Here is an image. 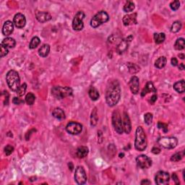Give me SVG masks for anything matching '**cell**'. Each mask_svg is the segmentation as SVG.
Listing matches in <instances>:
<instances>
[{"mask_svg": "<svg viewBox=\"0 0 185 185\" xmlns=\"http://www.w3.org/2000/svg\"><path fill=\"white\" fill-rule=\"evenodd\" d=\"M40 42H41V41H40V39L39 37H37V36L33 37V39H31V43H30L29 48L31 49H35V48H36L40 44Z\"/></svg>", "mask_w": 185, "mask_h": 185, "instance_id": "obj_34", "label": "cell"}, {"mask_svg": "<svg viewBox=\"0 0 185 185\" xmlns=\"http://www.w3.org/2000/svg\"><path fill=\"white\" fill-rule=\"evenodd\" d=\"M123 130L126 134H130L131 130H132V126H131V122L130 119L127 113L124 112V115H123Z\"/></svg>", "mask_w": 185, "mask_h": 185, "instance_id": "obj_17", "label": "cell"}, {"mask_svg": "<svg viewBox=\"0 0 185 185\" xmlns=\"http://www.w3.org/2000/svg\"><path fill=\"white\" fill-rule=\"evenodd\" d=\"M170 176L168 173L164 171H160L157 173L155 177V181L158 185H166L169 183Z\"/></svg>", "mask_w": 185, "mask_h": 185, "instance_id": "obj_10", "label": "cell"}, {"mask_svg": "<svg viewBox=\"0 0 185 185\" xmlns=\"http://www.w3.org/2000/svg\"><path fill=\"white\" fill-rule=\"evenodd\" d=\"M161 152V149L157 148V147H154V148H153L152 149V153L154 154H160Z\"/></svg>", "mask_w": 185, "mask_h": 185, "instance_id": "obj_45", "label": "cell"}, {"mask_svg": "<svg viewBox=\"0 0 185 185\" xmlns=\"http://www.w3.org/2000/svg\"><path fill=\"white\" fill-rule=\"evenodd\" d=\"M88 154V148L86 146H80L76 150L75 155L78 158H83Z\"/></svg>", "mask_w": 185, "mask_h": 185, "instance_id": "obj_21", "label": "cell"}, {"mask_svg": "<svg viewBox=\"0 0 185 185\" xmlns=\"http://www.w3.org/2000/svg\"><path fill=\"white\" fill-rule=\"evenodd\" d=\"M136 162L140 168H148L152 165L151 159L146 155H140L137 157Z\"/></svg>", "mask_w": 185, "mask_h": 185, "instance_id": "obj_12", "label": "cell"}, {"mask_svg": "<svg viewBox=\"0 0 185 185\" xmlns=\"http://www.w3.org/2000/svg\"><path fill=\"white\" fill-rule=\"evenodd\" d=\"M13 23L17 28H23L26 25V19L25 15L21 13L16 14L13 18Z\"/></svg>", "mask_w": 185, "mask_h": 185, "instance_id": "obj_13", "label": "cell"}, {"mask_svg": "<svg viewBox=\"0 0 185 185\" xmlns=\"http://www.w3.org/2000/svg\"><path fill=\"white\" fill-rule=\"evenodd\" d=\"M14 150V148L12 146H9V145H8L5 148V154H6V156H10V155L13 154Z\"/></svg>", "mask_w": 185, "mask_h": 185, "instance_id": "obj_41", "label": "cell"}, {"mask_svg": "<svg viewBox=\"0 0 185 185\" xmlns=\"http://www.w3.org/2000/svg\"><path fill=\"white\" fill-rule=\"evenodd\" d=\"M6 81L9 88L14 92H16L20 86V79L17 72L11 69L6 75Z\"/></svg>", "mask_w": 185, "mask_h": 185, "instance_id": "obj_3", "label": "cell"}, {"mask_svg": "<svg viewBox=\"0 0 185 185\" xmlns=\"http://www.w3.org/2000/svg\"><path fill=\"white\" fill-rule=\"evenodd\" d=\"M9 53V51H8V49L7 47H5L3 44L0 45V54H1V57H5L6 55L8 54Z\"/></svg>", "mask_w": 185, "mask_h": 185, "instance_id": "obj_39", "label": "cell"}, {"mask_svg": "<svg viewBox=\"0 0 185 185\" xmlns=\"http://www.w3.org/2000/svg\"><path fill=\"white\" fill-rule=\"evenodd\" d=\"M2 44H3L5 47H7V49L9 48V49H12V48H14L16 45V41L15 40L13 39V38H9L7 37L2 42Z\"/></svg>", "mask_w": 185, "mask_h": 185, "instance_id": "obj_24", "label": "cell"}, {"mask_svg": "<svg viewBox=\"0 0 185 185\" xmlns=\"http://www.w3.org/2000/svg\"><path fill=\"white\" fill-rule=\"evenodd\" d=\"M157 98H158V96H157V95L154 94V95H152V97H151V98H150V102L151 103H152V104H154V103L156 101Z\"/></svg>", "mask_w": 185, "mask_h": 185, "instance_id": "obj_47", "label": "cell"}, {"mask_svg": "<svg viewBox=\"0 0 185 185\" xmlns=\"http://www.w3.org/2000/svg\"><path fill=\"white\" fill-rule=\"evenodd\" d=\"M179 57L180 59H184V54H179Z\"/></svg>", "mask_w": 185, "mask_h": 185, "instance_id": "obj_50", "label": "cell"}, {"mask_svg": "<svg viewBox=\"0 0 185 185\" xmlns=\"http://www.w3.org/2000/svg\"><path fill=\"white\" fill-rule=\"evenodd\" d=\"M121 98V87L117 80L109 83L106 91V101L109 106L113 107L119 103Z\"/></svg>", "mask_w": 185, "mask_h": 185, "instance_id": "obj_1", "label": "cell"}, {"mask_svg": "<svg viewBox=\"0 0 185 185\" xmlns=\"http://www.w3.org/2000/svg\"><path fill=\"white\" fill-rule=\"evenodd\" d=\"M182 28V23L179 21H175L172 24V28H171V31L172 33H177Z\"/></svg>", "mask_w": 185, "mask_h": 185, "instance_id": "obj_35", "label": "cell"}, {"mask_svg": "<svg viewBox=\"0 0 185 185\" xmlns=\"http://www.w3.org/2000/svg\"><path fill=\"white\" fill-rule=\"evenodd\" d=\"M158 127L159 129H163V130H164L165 132H166L167 131H168V127H167L166 124H164V123L159 122L158 124Z\"/></svg>", "mask_w": 185, "mask_h": 185, "instance_id": "obj_42", "label": "cell"}, {"mask_svg": "<svg viewBox=\"0 0 185 185\" xmlns=\"http://www.w3.org/2000/svg\"><path fill=\"white\" fill-rule=\"evenodd\" d=\"M109 16L108 13L105 11H100L97 14H95L93 17V18L91 19V27L96 28L100 26L101 25H102L103 23H105L107 21H109Z\"/></svg>", "mask_w": 185, "mask_h": 185, "instance_id": "obj_5", "label": "cell"}, {"mask_svg": "<svg viewBox=\"0 0 185 185\" xmlns=\"http://www.w3.org/2000/svg\"><path fill=\"white\" fill-rule=\"evenodd\" d=\"M52 116L54 118L59 119V120H64L65 119V114L64 111L60 108H56L52 111Z\"/></svg>", "mask_w": 185, "mask_h": 185, "instance_id": "obj_22", "label": "cell"}, {"mask_svg": "<svg viewBox=\"0 0 185 185\" xmlns=\"http://www.w3.org/2000/svg\"><path fill=\"white\" fill-rule=\"evenodd\" d=\"M67 132L73 135H77L81 133L83 130L82 124L78 122H71L67 124L66 127Z\"/></svg>", "mask_w": 185, "mask_h": 185, "instance_id": "obj_11", "label": "cell"}, {"mask_svg": "<svg viewBox=\"0 0 185 185\" xmlns=\"http://www.w3.org/2000/svg\"><path fill=\"white\" fill-rule=\"evenodd\" d=\"M14 31V23L10 20L6 21L2 27V34L5 36L11 35Z\"/></svg>", "mask_w": 185, "mask_h": 185, "instance_id": "obj_19", "label": "cell"}, {"mask_svg": "<svg viewBox=\"0 0 185 185\" xmlns=\"http://www.w3.org/2000/svg\"><path fill=\"white\" fill-rule=\"evenodd\" d=\"M85 18V13L83 11H79L73 18L72 28L76 31H82L84 28L83 19Z\"/></svg>", "mask_w": 185, "mask_h": 185, "instance_id": "obj_8", "label": "cell"}, {"mask_svg": "<svg viewBox=\"0 0 185 185\" xmlns=\"http://www.w3.org/2000/svg\"><path fill=\"white\" fill-rule=\"evenodd\" d=\"M135 7V3L133 2L127 1V2L125 3L123 9H124V11L125 12V13H130V12H132L133 10H134Z\"/></svg>", "mask_w": 185, "mask_h": 185, "instance_id": "obj_31", "label": "cell"}, {"mask_svg": "<svg viewBox=\"0 0 185 185\" xmlns=\"http://www.w3.org/2000/svg\"><path fill=\"white\" fill-rule=\"evenodd\" d=\"M75 181L78 184H84L87 182V175L83 166H77L75 169Z\"/></svg>", "mask_w": 185, "mask_h": 185, "instance_id": "obj_9", "label": "cell"}, {"mask_svg": "<svg viewBox=\"0 0 185 185\" xmlns=\"http://www.w3.org/2000/svg\"><path fill=\"white\" fill-rule=\"evenodd\" d=\"M150 181H149L148 179H144L143 181H142V182H141V183L140 184H142V185H146V184H150Z\"/></svg>", "mask_w": 185, "mask_h": 185, "instance_id": "obj_48", "label": "cell"}, {"mask_svg": "<svg viewBox=\"0 0 185 185\" xmlns=\"http://www.w3.org/2000/svg\"><path fill=\"white\" fill-rule=\"evenodd\" d=\"M72 89L69 87L54 86L51 89V94L57 99H63L72 95Z\"/></svg>", "mask_w": 185, "mask_h": 185, "instance_id": "obj_4", "label": "cell"}, {"mask_svg": "<svg viewBox=\"0 0 185 185\" xmlns=\"http://www.w3.org/2000/svg\"><path fill=\"white\" fill-rule=\"evenodd\" d=\"M172 65L174 67H176L178 65V60L176 57H173V58L172 59Z\"/></svg>", "mask_w": 185, "mask_h": 185, "instance_id": "obj_46", "label": "cell"}, {"mask_svg": "<svg viewBox=\"0 0 185 185\" xmlns=\"http://www.w3.org/2000/svg\"><path fill=\"white\" fill-rule=\"evenodd\" d=\"M129 85H130V90L133 94H138L139 93V90H140V82H139L138 77L136 76L131 77Z\"/></svg>", "mask_w": 185, "mask_h": 185, "instance_id": "obj_14", "label": "cell"}, {"mask_svg": "<svg viewBox=\"0 0 185 185\" xmlns=\"http://www.w3.org/2000/svg\"><path fill=\"white\" fill-rule=\"evenodd\" d=\"M179 69L180 70H184V64H183V63L179 64Z\"/></svg>", "mask_w": 185, "mask_h": 185, "instance_id": "obj_49", "label": "cell"}, {"mask_svg": "<svg viewBox=\"0 0 185 185\" xmlns=\"http://www.w3.org/2000/svg\"><path fill=\"white\" fill-rule=\"evenodd\" d=\"M122 21L125 26L137 24L138 23V21H137V13L129 14V15L124 16Z\"/></svg>", "mask_w": 185, "mask_h": 185, "instance_id": "obj_15", "label": "cell"}, {"mask_svg": "<svg viewBox=\"0 0 185 185\" xmlns=\"http://www.w3.org/2000/svg\"><path fill=\"white\" fill-rule=\"evenodd\" d=\"M166 39V35L164 33H155L154 34V41L157 44L162 43Z\"/></svg>", "mask_w": 185, "mask_h": 185, "instance_id": "obj_28", "label": "cell"}, {"mask_svg": "<svg viewBox=\"0 0 185 185\" xmlns=\"http://www.w3.org/2000/svg\"><path fill=\"white\" fill-rule=\"evenodd\" d=\"M174 89L179 93H183L185 91V82L184 80L178 81L174 85Z\"/></svg>", "mask_w": 185, "mask_h": 185, "instance_id": "obj_23", "label": "cell"}, {"mask_svg": "<svg viewBox=\"0 0 185 185\" xmlns=\"http://www.w3.org/2000/svg\"><path fill=\"white\" fill-rule=\"evenodd\" d=\"M112 124L114 130L118 134H122L123 130V122L120 113L119 111H114L112 115Z\"/></svg>", "mask_w": 185, "mask_h": 185, "instance_id": "obj_7", "label": "cell"}, {"mask_svg": "<svg viewBox=\"0 0 185 185\" xmlns=\"http://www.w3.org/2000/svg\"><path fill=\"white\" fill-rule=\"evenodd\" d=\"M158 143L164 148L173 149L177 146L178 140L175 137H163L158 139Z\"/></svg>", "mask_w": 185, "mask_h": 185, "instance_id": "obj_6", "label": "cell"}, {"mask_svg": "<svg viewBox=\"0 0 185 185\" xmlns=\"http://www.w3.org/2000/svg\"><path fill=\"white\" fill-rule=\"evenodd\" d=\"M148 146V140L144 130L142 127H138L135 132V147L139 151L145 150Z\"/></svg>", "mask_w": 185, "mask_h": 185, "instance_id": "obj_2", "label": "cell"}, {"mask_svg": "<svg viewBox=\"0 0 185 185\" xmlns=\"http://www.w3.org/2000/svg\"><path fill=\"white\" fill-rule=\"evenodd\" d=\"M98 120V113H97V109L94 108L92 114H91V124L92 126H95L97 124Z\"/></svg>", "mask_w": 185, "mask_h": 185, "instance_id": "obj_29", "label": "cell"}, {"mask_svg": "<svg viewBox=\"0 0 185 185\" xmlns=\"http://www.w3.org/2000/svg\"><path fill=\"white\" fill-rule=\"evenodd\" d=\"M184 151H182V152H179V153H176V154H174L172 156V158H171V161H174V162L179 161L182 160L183 157H184Z\"/></svg>", "mask_w": 185, "mask_h": 185, "instance_id": "obj_36", "label": "cell"}, {"mask_svg": "<svg viewBox=\"0 0 185 185\" xmlns=\"http://www.w3.org/2000/svg\"><path fill=\"white\" fill-rule=\"evenodd\" d=\"M184 47H185V42L184 39L181 38V39H179L176 40V41L175 42V44H174L175 49L181 51V50H183V49H184Z\"/></svg>", "mask_w": 185, "mask_h": 185, "instance_id": "obj_30", "label": "cell"}, {"mask_svg": "<svg viewBox=\"0 0 185 185\" xmlns=\"http://www.w3.org/2000/svg\"><path fill=\"white\" fill-rule=\"evenodd\" d=\"M35 17L40 23H46V22L49 21L51 19V15L47 12L36 11Z\"/></svg>", "mask_w": 185, "mask_h": 185, "instance_id": "obj_18", "label": "cell"}, {"mask_svg": "<svg viewBox=\"0 0 185 185\" xmlns=\"http://www.w3.org/2000/svg\"><path fill=\"white\" fill-rule=\"evenodd\" d=\"M132 35H130V36L127 38L126 39L123 40V41H121V42L119 43V44L117 46V52L119 54L124 53V51L128 49L129 43L132 41Z\"/></svg>", "mask_w": 185, "mask_h": 185, "instance_id": "obj_16", "label": "cell"}, {"mask_svg": "<svg viewBox=\"0 0 185 185\" xmlns=\"http://www.w3.org/2000/svg\"><path fill=\"white\" fill-rule=\"evenodd\" d=\"M172 179L174 180V182H175V184H180L179 179L177 175H176V174H175V173H174V174H172Z\"/></svg>", "mask_w": 185, "mask_h": 185, "instance_id": "obj_44", "label": "cell"}, {"mask_svg": "<svg viewBox=\"0 0 185 185\" xmlns=\"http://www.w3.org/2000/svg\"><path fill=\"white\" fill-rule=\"evenodd\" d=\"M127 67H128L129 72H130L131 74H135V73L140 71V67L135 65V64L129 62L127 63Z\"/></svg>", "mask_w": 185, "mask_h": 185, "instance_id": "obj_32", "label": "cell"}, {"mask_svg": "<svg viewBox=\"0 0 185 185\" xmlns=\"http://www.w3.org/2000/svg\"><path fill=\"white\" fill-rule=\"evenodd\" d=\"M144 120L147 124H150L153 121V114L150 113H147L144 116Z\"/></svg>", "mask_w": 185, "mask_h": 185, "instance_id": "obj_38", "label": "cell"}, {"mask_svg": "<svg viewBox=\"0 0 185 185\" xmlns=\"http://www.w3.org/2000/svg\"><path fill=\"white\" fill-rule=\"evenodd\" d=\"M167 59L165 57H161L155 62V67L158 69H162L166 66Z\"/></svg>", "mask_w": 185, "mask_h": 185, "instance_id": "obj_27", "label": "cell"}, {"mask_svg": "<svg viewBox=\"0 0 185 185\" xmlns=\"http://www.w3.org/2000/svg\"><path fill=\"white\" fill-rule=\"evenodd\" d=\"M27 90V84L26 83H23L22 84L20 87L18 88V90L16 91V93H17L18 96H23V95H25V92H26Z\"/></svg>", "mask_w": 185, "mask_h": 185, "instance_id": "obj_37", "label": "cell"}, {"mask_svg": "<svg viewBox=\"0 0 185 185\" xmlns=\"http://www.w3.org/2000/svg\"><path fill=\"white\" fill-rule=\"evenodd\" d=\"M156 91H157V90L155 88L154 83H153L152 82H150V81H149V82L147 83L146 87L143 88L142 93H141V96L144 97V96H146L148 93H156Z\"/></svg>", "mask_w": 185, "mask_h": 185, "instance_id": "obj_20", "label": "cell"}, {"mask_svg": "<svg viewBox=\"0 0 185 185\" xmlns=\"http://www.w3.org/2000/svg\"><path fill=\"white\" fill-rule=\"evenodd\" d=\"M170 7L172 10H177L180 7V2L179 1H174L170 4Z\"/></svg>", "mask_w": 185, "mask_h": 185, "instance_id": "obj_40", "label": "cell"}, {"mask_svg": "<svg viewBox=\"0 0 185 185\" xmlns=\"http://www.w3.org/2000/svg\"><path fill=\"white\" fill-rule=\"evenodd\" d=\"M49 51H50V46L49 44H43L42 46L39 49V54L41 57H46L49 55Z\"/></svg>", "mask_w": 185, "mask_h": 185, "instance_id": "obj_25", "label": "cell"}, {"mask_svg": "<svg viewBox=\"0 0 185 185\" xmlns=\"http://www.w3.org/2000/svg\"><path fill=\"white\" fill-rule=\"evenodd\" d=\"M35 100V95L32 93H28L26 95V96H25V102L27 103V104L30 105V106H31V105H33V103H34Z\"/></svg>", "mask_w": 185, "mask_h": 185, "instance_id": "obj_33", "label": "cell"}, {"mask_svg": "<svg viewBox=\"0 0 185 185\" xmlns=\"http://www.w3.org/2000/svg\"><path fill=\"white\" fill-rule=\"evenodd\" d=\"M88 93L89 96H90V98L92 99L93 101H97L99 98V96H100L98 91L93 86L91 87L90 90L88 91Z\"/></svg>", "mask_w": 185, "mask_h": 185, "instance_id": "obj_26", "label": "cell"}, {"mask_svg": "<svg viewBox=\"0 0 185 185\" xmlns=\"http://www.w3.org/2000/svg\"><path fill=\"white\" fill-rule=\"evenodd\" d=\"M13 102L14 104L19 105V104H21V103H23L24 101L21 100V99H20L19 98H17V97H15V98H13Z\"/></svg>", "mask_w": 185, "mask_h": 185, "instance_id": "obj_43", "label": "cell"}]
</instances>
